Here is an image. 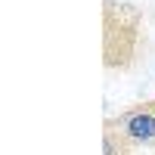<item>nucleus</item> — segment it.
<instances>
[{
	"label": "nucleus",
	"instance_id": "obj_2",
	"mask_svg": "<svg viewBox=\"0 0 155 155\" xmlns=\"http://www.w3.org/2000/svg\"><path fill=\"white\" fill-rule=\"evenodd\" d=\"M134 152V143L127 140L121 130L115 127H106V137H102V155H130Z\"/></svg>",
	"mask_w": 155,
	"mask_h": 155
},
{
	"label": "nucleus",
	"instance_id": "obj_1",
	"mask_svg": "<svg viewBox=\"0 0 155 155\" xmlns=\"http://www.w3.org/2000/svg\"><path fill=\"white\" fill-rule=\"evenodd\" d=\"M106 127L121 130L134 146H155V102H143L121 115L118 121H109Z\"/></svg>",
	"mask_w": 155,
	"mask_h": 155
}]
</instances>
